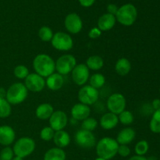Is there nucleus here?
<instances>
[{
	"instance_id": "f257e3e1",
	"label": "nucleus",
	"mask_w": 160,
	"mask_h": 160,
	"mask_svg": "<svg viewBox=\"0 0 160 160\" xmlns=\"http://www.w3.org/2000/svg\"><path fill=\"white\" fill-rule=\"evenodd\" d=\"M33 67L37 74L42 78H48L56 70V62L47 54H38L33 61Z\"/></svg>"
},
{
	"instance_id": "f03ea898",
	"label": "nucleus",
	"mask_w": 160,
	"mask_h": 160,
	"mask_svg": "<svg viewBox=\"0 0 160 160\" xmlns=\"http://www.w3.org/2000/svg\"><path fill=\"white\" fill-rule=\"evenodd\" d=\"M119 144L116 139L109 137H105L100 139L96 143V154L98 157L103 158L106 160H109L115 157L118 151Z\"/></svg>"
},
{
	"instance_id": "7ed1b4c3",
	"label": "nucleus",
	"mask_w": 160,
	"mask_h": 160,
	"mask_svg": "<svg viewBox=\"0 0 160 160\" xmlns=\"http://www.w3.org/2000/svg\"><path fill=\"white\" fill-rule=\"evenodd\" d=\"M115 17L117 21L121 25L127 27L131 26L137 20V8L131 3L124 4L119 7Z\"/></svg>"
},
{
	"instance_id": "20e7f679",
	"label": "nucleus",
	"mask_w": 160,
	"mask_h": 160,
	"mask_svg": "<svg viewBox=\"0 0 160 160\" xmlns=\"http://www.w3.org/2000/svg\"><path fill=\"white\" fill-rule=\"evenodd\" d=\"M28 95V90L24 84L14 83L6 91V99L10 105H18L25 101Z\"/></svg>"
},
{
	"instance_id": "39448f33",
	"label": "nucleus",
	"mask_w": 160,
	"mask_h": 160,
	"mask_svg": "<svg viewBox=\"0 0 160 160\" xmlns=\"http://www.w3.org/2000/svg\"><path fill=\"white\" fill-rule=\"evenodd\" d=\"M35 147V142L32 138L28 137H23L19 138L14 143L12 150L16 156L24 159L34 152Z\"/></svg>"
},
{
	"instance_id": "423d86ee",
	"label": "nucleus",
	"mask_w": 160,
	"mask_h": 160,
	"mask_svg": "<svg viewBox=\"0 0 160 160\" xmlns=\"http://www.w3.org/2000/svg\"><path fill=\"white\" fill-rule=\"evenodd\" d=\"M52 45L58 51H70L73 46V41L70 34L65 32H56L51 40Z\"/></svg>"
},
{
	"instance_id": "0eeeda50",
	"label": "nucleus",
	"mask_w": 160,
	"mask_h": 160,
	"mask_svg": "<svg viewBox=\"0 0 160 160\" xmlns=\"http://www.w3.org/2000/svg\"><path fill=\"white\" fill-rule=\"evenodd\" d=\"M76 65V58L73 55H62L56 61V70L58 73L63 76L71 73Z\"/></svg>"
},
{
	"instance_id": "6e6552de",
	"label": "nucleus",
	"mask_w": 160,
	"mask_h": 160,
	"mask_svg": "<svg viewBox=\"0 0 160 160\" xmlns=\"http://www.w3.org/2000/svg\"><path fill=\"white\" fill-rule=\"evenodd\" d=\"M75 143L79 147L89 149L96 145V138L92 131L81 129L77 131L74 136Z\"/></svg>"
},
{
	"instance_id": "1a4fd4ad",
	"label": "nucleus",
	"mask_w": 160,
	"mask_h": 160,
	"mask_svg": "<svg viewBox=\"0 0 160 160\" xmlns=\"http://www.w3.org/2000/svg\"><path fill=\"white\" fill-rule=\"evenodd\" d=\"M78 100L82 104L92 106L98 99L99 93L98 89L94 88L91 85H84L78 92Z\"/></svg>"
},
{
	"instance_id": "9d476101",
	"label": "nucleus",
	"mask_w": 160,
	"mask_h": 160,
	"mask_svg": "<svg viewBox=\"0 0 160 160\" xmlns=\"http://www.w3.org/2000/svg\"><path fill=\"white\" fill-rule=\"evenodd\" d=\"M126 105V98L120 93L112 94L109 97L106 102V106L109 112L117 116L125 110Z\"/></svg>"
},
{
	"instance_id": "9b49d317",
	"label": "nucleus",
	"mask_w": 160,
	"mask_h": 160,
	"mask_svg": "<svg viewBox=\"0 0 160 160\" xmlns=\"http://www.w3.org/2000/svg\"><path fill=\"white\" fill-rule=\"evenodd\" d=\"M71 76L73 82L77 85L84 86L89 80V76H90L89 69L85 64H78L72 70Z\"/></svg>"
},
{
	"instance_id": "f8f14e48",
	"label": "nucleus",
	"mask_w": 160,
	"mask_h": 160,
	"mask_svg": "<svg viewBox=\"0 0 160 160\" xmlns=\"http://www.w3.org/2000/svg\"><path fill=\"white\" fill-rule=\"evenodd\" d=\"M24 85L30 92H39L45 88V80L36 73H29L25 78Z\"/></svg>"
},
{
	"instance_id": "ddd939ff",
	"label": "nucleus",
	"mask_w": 160,
	"mask_h": 160,
	"mask_svg": "<svg viewBox=\"0 0 160 160\" xmlns=\"http://www.w3.org/2000/svg\"><path fill=\"white\" fill-rule=\"evenodd\" d=\"M64 26L68 32L76 34L81 32L82 30L83 22L78 14L72 12L66 17L64 20Z\"/></svg>"
},
{
	"instance_id": "4468645a",
	"label": "nucleus",
	"mask_w": 160,
	"mask_h": 160,
	"mask_svg": "<svg viewBox=\"0 0 160 160\" xmlns=\"http://www.w3.org/2000/svg\"><path fill=\"white\" fill-rule=\"evenodd\" d=\"M50 127L55 131H62L67 127L68 123V117L67 113L62 110L54 111L49 118Z\"/></svg>"
},
{
	"instance_id": "2eb2a0df",
	"label": "nucleus",
	"mask_w": 160,
	"mask_h": 160,
	"mask_svg": "<svg viewBox=\"0 0 160 160\" xmlns=\"http://www.w3.org/2000/svg\"><path fill=\"white\" fill-rule=\"evenodd\" d=\"M70 113H71L72 118L75 119L78 121H80V120L83 121L90 117L91 109L89 106L80 102L75 104L72 107Z\"/></svg>"
},
{
	"instance_id": "dca6fc26",
	"label": "nucleus",
	"mask_w": 160,
	"mask_h": 160,
	"mask_svg": "<svg viewBox=\"0 0 160 160\" xmlns=\"http://www.w3.org/2000/svg\"><path fill=\"white\" fill-rule=\"evenodd\" d=\"M16 133L13 128L10 126L3 125L0 127V145L3 146H9L14 142Z\"/></svg>"
},
{
	"instance_id": "f3484780",
	"label": "nucleus",
	"mask_w": 160,
	"mask_h": 160,
	"mask_svg": "<svg viewBox=\"0 0 160 160\" xmlns=\"http://www.w3.org/2000/svg\"><path fill=\"white\" fill-rule=\"evenodd\" d=\"M136 132L133 128H127L119 132L116 141L120 145H128L134 140Z\"/></svg>"
},
{
	"instance_id": "a211bd4d",
	"label": "nucleus",
	"mask_w": 160,
	"mask_h": 160,
	"mask_svg": "<svg viewBox=\"0 0 160 160\" xmlns=\"http://www.w3.org/2000/svg\"><path fill=\"white\" fill-rule=\"evenodd\" d=\"M117 19L114 15L105 13L98 18V28L101 31H108L112 29L116 24Z\"/></svg>"
},
{
	"instance_id": "6ab92c4d",
	"label": "nucleus",
	"mask_w": 160,
	"mask_h": 160,
	"mask_svg": "<svg viewBox=\"0 0 160 160\" xmlns=\"http://www.w3.org/2000/svg\"><path fill=\"white\" fill-rule=\"evenodd\" d=\"M119 123L118 116L109 112L105 113L100 119V126L104 130H111L115 128Z\"/></svg>"
},
{
	"instance_id": "aec40b11",
	"label": "nucleus",
	"mask_w": 160,
	"mask_h": 160,
	"mask_svg": "<svg viewBox=\"0 0 160 160\" xmlns=\"http://www.w3.org/2000/svg\"><path fill=\"white\" fill-rule=\"evenodd\" d=\"M63 77L58 73H53L45 80V85L52 91H58L63 86Z\"/></svg>"
},
{
	"instance_id": "412c9836",
	"label": "nucleus",
	"mask_w": 160,
	"mask_h": 160,
	"mask_svg": "<svg viewBox=\"0 0 160 160\" xmlns=\"http://www.w3.org/2000/svg\"><path fill=\"white\" fill-rule=\"evenodd\" d=\"M52 140L57 148H63L70 145L71 138H70V134L67 131L62 130V131H55Z\"/></svg>"
},
{
	"instance_id": "4be33fe9",
	"label": "nucleus",
	"mask_w": 160,
	"mask_h": 160,
	"mask_svg": "<svg viewBox=\"0 0 160 160\" xmlns=\"http://www.w3.org/2000/svg\"><path fill=\"white\" fill-rule=\"evenodd\" d=\"M54 112L52 106L49 103H42L36 108V117L42 120H49L51 116Z\"/></svg>"
},
{
	"instance_id": "5701e85b",
	"label": "nucleus",
	"mask_w": 160,
	"mask_h": 160,
	"mask_svg": "<svg viewBox=\"0 0 160 160\" xmlns=\"http://www.w3.org/2000/svg\"><path fill=\"white\" fill-rule=\"evenodd\" d=\"M131 70V62L126 58H120L116 62L115 70L120 76H126L130 73Z\"/></svg>"
},
{
	"instance_id": "b1692460",
	"label": "nucleus",
	"mask_w": 160,
	"mask_h": 160,
	"mask_svg": "<svg viewBox=\"0 0 160 160\" xmlns=\"http://www.w3.org/2000/svg\"><path fill=\"white\" fill-rule=\"evenodd\" d=\"M67 155L62 148H52L45 152L44 160H66Z\"/></svg>"
},
{
	"instance_id": "393cba45",
	"label": "nucleus",
	"mask_w": 160,
	"mask_h": 160,
	"mask_svg": "<svg viewBox=\"0 0 160 160\" xmlns=\"http://www.w3.org/2000/svg\"><path fill=\"white\" fill-rule=\"evenodd\" d=\"M86 66L89 70H99L104 66V61L103 59L99 56H91L86 61Z\"/></svg>"
},
{
	"instance_id": "a878e982",
	"label": "nucleus",
	"mask_w": 160,
	"mask_h": 160,
	"mask_svg": "<svg viewBox=\"0 0 160 160\" xmlns=\"http://www.w3.org/2000/svg\"><path fill=\"white\" fill-rule=\"evenodd\" d=\"M89 85L93 87L94 88H101L106 83V78L102 73H94L92 77L89 78Z\"/></svg>"
},
{
	"instance_id": "bb28decb",
	"label": "nucleus",
	"mask_w": 160,
	"mask_h": 160,
	"mask_svg": "<svg viewBox=\"0 0 160 160\" xmlns=\"http://www.w3.org/2000/svg\"><path fill=\"white\" fill-rule=\"evenodd\" d=\"M150 131L155 134H160V109L156 110L152 114L149 123Z\"/></svg>"
},
{
	"instance_id": "cd10ccee",
	"label": "nucleus",
	"mask_w": 160,
	"mask_h": 160,
	"mask_svg": "<svg viewBox=\"0 0 160 160\" xmlns=\"http://www.w3.org/2000/svg\"><path fill=\"white\" fill-rule=\"evenodd\" d=\"M12 112L11 105L6 98H0V118H7Z\"/></svg>"
},
{
	"instance_id": "c85d7f7f",
	"label": "nucleus",
	"mask_w": 160,
	"mask_h": 160,
	"mask_svg": "<svg viewBox=\"0 0 160 160\" xmlns=\"http://www.w3.org/2000/svg\"><path fill=\"white\" fill-rule=\"evenodd\" d=\"M53 34L52 30L47 26H43L39 29L38 31V37L43 42H50L52 39Z\"/></svg>"
},
{
	"instance_id": "c756f323",
	"label": "nucleus",
	"mask_w": 160,
	"mask_h": 160,
	"mask_svg": "<svg viewBox=\"0 0 160 160\" xmlns=\"http://www.w3.org/2000/svg\"><path fill=\"white\" fill-rule=\"evenodd\" d=\"M119 122L122 123V124L125 125V126H128L131 125V123L134 122V115L131 112L128 110H124L118 115Z\"/></svg>"
},
{
	"instance_id": "7c9ffc66",
	"label": "nucleus",
	"mask_w": 160,
	"mask_h": 160,
	"mask_svg": "<svg viewBox=\"0 0 160 160\" xmlns=\"http://www.w3.org/2000/svg\"><path fill=\"white\" fill-rule=\"evenodd\" d=\"M149 149V145L145 140H142L136 144L134 147V152L137 156H145Z\"/></svg>"
},
{
	"instance_id": "2f4dec72",
	"label": "nucleus",
	"mask_w": 160,
	"mask_h": 160,
	"mask_svg": "<svg viewBox=\"0 0 160 160\" xmlns=\"http://www.w3.org/2000/svg\"><path fill=\"white\" fill-rule=\"evenodd\" d=\"M97 127H98V121H97L96 119L89 117L88 118L83 120L82 124H81V129L93 131L96 129Z\"/></svg>"
},
{
	"instance_id": "473e14b6",
	"label": "nucleus",
	"mask_w": 160,
	"mask_h": 160,
	"mask_svg": "<svg viewBox=\"0 0 160 160\" xmlns=\"http://www.w3.org/2000/svg\"><path fill=\"white\" fill-rule=\"evenodd\" d=\"M14 76L18 79H25L29 75V70L26 66L18 65L13 70Z\"/></svg>"
},
{
	"instance_id": "72a5a7b5",
	"label": "nucleus",
	"mask_w": 160,
	"mask_h": 160,
	"mask_svg": "<svg viewBox=\"0 0 160 160\" xmlns=\"http://www.w3.org/2000/svg\"><path fill=\"white\" fill-rule=\"evenodd\" d=\"M55 131L51 128V127H45L40 132V138L42 140L48 142L53 139L54 137Z\"/></svg>"
},
{
	"instance_id": "f704fd0d",
	"label": "nucleus",
	"mask_w": 160,
	"mask_h": 160,
	"mask_svg": "<svg viewBox=\"0 0 160 160\" xmlns=\"http://www.w3.org/2000/svg\"><path fill=\"white\" fill-rule=\"evenodd\" d=\"M14 152L12 148L6 146L0 152V160H12L14 158Z\"/></svg>"
},
{
	"instance_id": "c9c22d12",
	"label": "nucleus",
	"mask_w": 160,
	"mask_h": 160,
	"mask_svg": "<svg viewBox=\"0 0 160 160\" xmlns=\"http://www.w3.org/2000/svg\"><path fill=\"white\" fill-rule=\"evenodd\" d=\"M117 153H118L121 157H128V156H129L130 154H131V149H130V148L128 145H119Z\"/></svg>"
},
{
	"instance_id": "e433bc0d",
	"label": "nucleus",
	"mask_w": 160,
	"mask_h": 160,
	"mask_svg": "<svg viewBox=\"0 0 160 160\" xmlns=\"http://www.w3.org/2000/svg\"><path fill=\"white\" fill-rule=\"evenodd\" d=\"M102 35V31L98 28H93L89 31L88 37L92 39L98 38Z\"/></svg>"
},
{
	"instance_id": "4c0bfd02",
	"label": "nucleus",
	"mask_w": 160,
	"mask_h": 160,
	"mask_svg": "<svg viewBox=\"0 0 160 160\" xmlns=\"http://www.w3.org/2000/svg\"><path fill=\"white\" fill-rule=\"evenodd\" d=\"M118 9L119 7H117V6H116L115 4H112V3H111V4H109L107 6L108 13L116 16L117 11H118Z\"/></svg>"
},
{
	"instance_id": "58836bf2",
	"label": "nucleus",
	"mask_w": 160,
	"mask_h": 160,
	"mask_svg": "<svg viewBox=\"0 0 160 160\" xmlns=\"http://www.w3.org/2000/svg\"><path fill=\"white\" fill-rule=\"evenodd\" d=\"M95 0H79V2L81 6L83 7H90L95 3Z\"/></svg>"
},
{
	"instance_id": "ea45409f",
	"label": "nucleus",
	"mask_w": 160,
	"mask_h": 160,
	"mask_svg": "<svg viewBox=\"0 0 160 160\" xmlns=\"http://www.w3.org/2000/svg\"><path fill=\"white\" fill-rule=\"evenodd\" d=\"M152 106L153 109H155V111L160 109V99L159 98H156L152 101Z\"/></svg>"
},
{
	"instance_id": "a19ab883",
	"label": "nucleus",
	"mask_w": 160,
	"mask_h": 160,
	"mask_svg": "<svg viewBox=\"0 0 160 160\" xmlns=\"http://www.w3.org/2000/svg\"><path fill=\"white\" fill-rule=\"evenodd\" d=\"M128 160H148V159L143 156H137L136 155V156H131Z\"/></svg>"
},
{
	"instance_id": "79ce46f5",
	"label": "nucleus",
	"mask_w": 160,
	"mask_h": 160,
	"mask_svg": "<svg viewBox=\"0 0 160 160\" xmlns=\"http://www.w3.org/2000/svg\"><path fill=\"white\" fill-rule=\"evenodd\" d=\"M6 90L4 88H0V98H6Z\"/></svg>"
},
{
	"instance_id": "37998d69",
	"label": "nucleus",
	"mask_w": 160,
	"mask_h": 160,
	"mask_svg": "<svg viewBox=\"0 0 160 160\" xmlns=\"http://www.w3.org/2000/svg\"><path fill=\"white\" fill-rule=\"evenodd\" d=\"M12 160H23V159H22V158L20 157H18V156H15V157H14Z\"/></svg>"
},
{
	"instance_id": "c03bdc74",
	"label": "nucleus",
	"mask_w": 160,
	"mask_h": 160,
	"mask_svg": "<svg viewBox=\"0 0 160 160\" xmlns=\"http://www.w3.org/2000/svg\"><path fill=\"white\" fill-rule=\"evenodd\" d=\"M95 160H106V159H103V158H101V157H98L97 159H95Z\"/></svg>"
},
{
	"instance_id": "a18cd8bd",
	"label": "nucleus",
	"mask_w": 160,
	"mask_h": 160,
	"mask_svg": "<svg viewBox=\"0 0 160 160\" xmlns=\"http://www.w3.org/2000/svg\"><path fill=\"white\" fill-rule=\"evenodd\" d=\"M148 160H156V159L154 157H151V158H149V159H148Z\"/></svg>"
},
{
	"instance_id": "49530a36",
	"label": "nucleus",
	"mask_w": 160,
	"mask_h": 160,
	"mask_svg": "<svg viewBox=\"0 0 160 160\" xmlns=\"http://www.w3.org/2000/svg\"><path fill=\"white\" fill-rule=\"evenodd\" d=\"M159 93H160V88H159Z\"/></svg>"
}]
</instances>
